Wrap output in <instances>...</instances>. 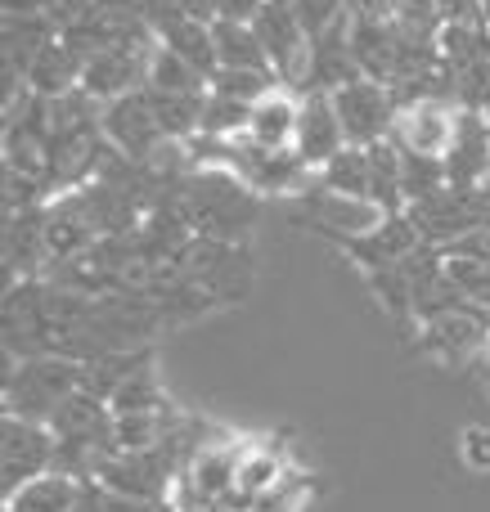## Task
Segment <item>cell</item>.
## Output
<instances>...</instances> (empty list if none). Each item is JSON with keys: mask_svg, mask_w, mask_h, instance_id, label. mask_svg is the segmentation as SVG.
<instances>
[{"mask_svg": "<svg viewBox=\"0 0 490 512\" xmlns=\"http://www.w3.org/2000/svg\"><path fill=\"white\" fill-rule=\"evenodd\" d=\"M81 391V364L68 355H36L18 360L5 355V414L50 423L54 409Z\"/></svg>", "mask_w": 490, "mask_h": 512, "instance_id": "1", "label": "cell"}, {"mask_svg": "<svg viewBox=\"0 0 490 512\" xmlns=\"http://www.w3.org/2000/svg\"><path fill=\"white\" fill-rule=\"evenodd\" d=\"M419 346L437 364H450V369L482 360L490 351V310L473 306V301H455V306L437 310L419 324Z\"/></svg>", "mask_w": 490, "mask_h": 512, "instance_id": "2", "label": "cell"}, {"mask_svg": "<svg viewBox=\"0 0 490 512\" xmlns=\"http://www.w3.org/2000/svg\"><path fill=\"white\" fill-rule=\"evenodd\" d=\"M54 454H59V441H54L50 423L5 414L0 418V495L14 499L23 486L50 477Z\"/></svg>", "mask_w": 490, "mask_h": 512, "instance_id": "3", "label": "cell"}, {"mask_svg": "<svg viewBox=\"0 0 490 512\" xmlns=\"http://www.w3.org/2000/svg\"><path fill=\"white\" fill-rule=\"evenodd\" d=\"M333 108H338V122H342V131H347V144H360V149H369V144H378V140H392L396 113H401L392 86H378V81H369V77L333 90Z\"/></svg>", "mask_w": 490, "mask_h": 512, "instance_id": "4", "label": "cell"}, {"mask_svg": "<svg viewBox=\"0 0 490 512\" xmlns=\"http://www.w3.org/2000/svg\"><path fill=\"white\" fill-rule=\"evenodd\" d=\"M252 27H257L261 45H266V54H270L275 81L288 90H302L306 72H311V36H306V27L297 23L293 5H266L257 18H252Z\"/></svg>", "mask_w": 490, "mask_h": 512, "instance_id": "5", "label": "cell"}, {"mask_svg": "<svg viewBox=\"0 0 490 512\" xmlns=\"http://www.w3.org/2000/svg\"><path fill=\"white\" fill-rule=\"evenodd\" d=\"M455 126H459V104L446 99H423V104H405L396 113L392 126V144L419 158H441L446 162L450 144H455Z\"/></svg>", "mask_w": 490, "mask_h": 512, "instance_id": "6", "label": "cell"}, {"mask_svg": "<svg viewBox=\"0 0 490 512\" xmlns=\"http://www.w3.org/2000/svg\"><path fill=\"white\" fill-rule=\"evenodd\" d=\"M99 126H104V140L113 144L122 158H131V162H149L153 149L167 140V135H162V126H158V117H153V104H149V95H144V90L104 104Z\"/></svg>", "mask_w": 490, "mask_h": 512, "instance_id": "7", "label": "cell"}, {"mask_svg": "<svg viewBox=\"0 0 490 512\" xmlns=\"http://www.w3.org/2000/svg\"><path fill=\"white\" fill-rule=\"evenodd\" d=\"M306 212H311L315 230L329 234L333 243L342 239H365V234H374L378 225L387 221V212L378 203H369V198H351V194H333V189H306Z\"/></svg>", "mask_w": 490, "mask_h": 512, "instance_id": "8", "label": "cell"}, {"mask_svg": "<svg viewBox=\"0 0 490 512\" xmlns=\"http://www.w3.org/2000/svg\"><path fill=\"white\" fill-rule=\"evenodd\" d=\"M338 248L347 252L351 261H360L365 274H378V270H396L405 256L419 252L423 234H419V225L410 221V212H396V216H387L374 234H365V239H342Z\"/></svg>", "mask_w": 490, "mask_h": 512, "instance_id": "9", "label": "cell"}, {"mask_svg": "<svg viewBox=\"0 0 490 512\" xmlns=\"http://www.w3.org/2000/svg\"><path fill=\"white\" fill-rule=\"evenodd\" d=\"M342 149H347V131L338 122L333 95H302V122H297L293 153L311 171H324Z\"/></svg>", "mask_w": 490, "mask_h": 512, "instance_id": "10", "label": "cell"}, {"mask_svg": "<svg viewBox=\"0 0 490 512\" xmlns=\"http://www.w3.org/2000/svg\"><path fill=\"white\" fill-rule=\"evenodd\" d=\"M450 189H482L490 185V117L459 108L455 144L446 153Z\"/></svg>", "mask_w": 490, "mask_h": 512, "instance_id": "11", "label": "cell"}, {"mask_svg": "<svg viewBox=\"0 0 490 512\" xmlns=\"http://www.w3.org/2000/svg\"><path fill=\"white\" fill-rule=\"evenodd\" d=\"M360 77H365V72H360L356 54H351V18L338 23L333 32L315 36L311 41V72H306L302 95H333V90L351 86V81H360Z\"/></svg>", "mask_w": 490, "mask_h": 512, "instance_id": "12", "label": "cell"}, {"mask_svg": "<svg viewBox=\"0 0 490 512\" xmlns=\"http://www.w3.org/2000/svg\"><path fill=\"white\" fill-rule=\"evenodd\" d=\"M297 122H302V99H297L288 86H275L266 99L252 104L248 140L266 153H288L297 140Z\"/></svg>", "mask_w": 490, "mask_h": 512, "instance_id": "13", "label": "cell"}, {"mask_svg": "<svg viewBox=\"0 0 490 512\" xmlns=\"http://www.w3.org/2000/svg\"><path fill=\"white\" fill-rule=\"evenodd\" d=\"M239 459L243 445L221 441V445H198V454L189 459V468L180 477L207 499V504H221V499L234 495V477H239Z\"/></svg>", "mask_w": 490, "mask_h": 512, "instance_id": "14", "label": "cell"}, {"mask_svg": "<svg viewBox=\"0 0 490 512\" xmlns=\"http://www.w3.org/2000/svg\"><path fill=\"white\" fill-rule=\"evenodd\" d=\"M81 72H86V59H81V54L59 36L54 45H45V50L36 54L32 68H27L23 77H27V90H32V95L59 99V95L81 90Z\"/></svg>", "mask_w": 490, "mask_h": 512, "instance_id": "15", "label": "cell"}, {"mask_svg": "<svg viewBox=\"0 0 490 512\" xmlns=\"http://www.w3.org/2000/svg\"><path fill=\"white\" fill-rule=\"evenodd\" d=\"M351 54H356L360 72L378 86H392L396 77V54H401V32L396 23H351Z\"/></svg>", "mask_w": 490, "mask_h": 512, "instance_id": "16", "label": "cell"}, {"mask_svg": "<svg viewBox=\"0 0 490 512\" xmlns=\"http://www.w3.org/2000/svg\"><path fill=\"white\" fill-rule=\"evenodd\" d=\"M216 63L230 72H270L275 77V68H270V54L266 45H261L257 27L252 23H216Z\"/></svg>", "mask_w": 490, "mask_h": 512, "instance_id": "17", "label": "cell"}, {"mask_svg": "<svg viewBox=\"0 0 490 512\" xmlns=\"http://www.w3.org/2000/svg\"><path fill=\"white\" fill-rule=\"evenodd\" d=\"M59 41V27L50 14H5V63L18 72L32 68L45 45Z\"/></svg>", "mask_w": 490, "mask_h": 512, "instance_id": "18", "label": "cell"}, {"mask_svg": "<svg viewBox=\"0 0 490 512\" xmlns=\"http://www.w3.org/2000/svg\"><path fill=\"white\" fill-rule=\"evenodd\" d=\"M144 364H153V346H135V351H113V355H99V360L81 364V391L99 400H113V391L122 387L131 373H140Z\"/></svg>", "mask_w": 490, "mask_h": 512, "instance_id": "19", "label": "cell"}, {"mask_svg": "<svg viewBox=\"0 0 490 512\" xmlns=\"http://www.w3.org/2000/svg\"><path fill=\"white\" fill-rule=\"evenodd\" d=\"M369 203H378L387 216L405 212V185H401V149L392 140L369 144Z\"/></svg>", "mask_w": 490, "mask_h": 512, "instance_id": "20", "label": "cell"}, {"mask_svg": "<svg viewBox=\"0 0 490 512\" xmlns=\"http://www.w3.org/2000/svg\"><path fill=\"white\" fill-rule=\"evenodd\" d=\"M212 27L216 23H194V18H180V23L162 27L158 41L167 45V50H176L185 63H194V68L212 81V72L221 68V63H216V32H212Z\"/></svg>", "mask_w": 490, "mask_h": 512, "instance_id": "21", "label": "cell"}, {"mask_svg": "<svg viewBox=\"0 0 490 512\" xmlns=\"http://www.w3.org/2000/svg\"><path fill=\"white\" fill-rule=\"evenodd\" d=\"M81 499V481L50 472V477L23 486L14 499H5V512H72Z\"/></svg>", "mask_w": 490, "mask_h": 512, "instance_id": "22", "label": "cell"}, {"mask_svg": "<svg viewBox=\"0 0 490 512\" xmlns=\"http://www.w3.org/2000/svg\"><path fill=\"white\" fill-rule=\"evenodd\" d=\"M284 481H288V468H284V459H279L275 450H261V445L243 450V459H239V477H234V490H239L243 499L261 504V499L275 495V490L284 486Z\"/></svg>", "mask_w": 490, "mask_h": 512, "instance_id": "23", "label": "cell"}, {"mask_svg": "<svg viewBox=\"0 0 490 512\" xmlns=\"http://www.w3.org/2000/svg\"><path fill=\"white\" fill-rule=\"evenodd\" d=\"M144 95H149L153 117H158L167 140H194V135L203 131L207 95H162V90H144Z\"/></svg>", "mask_w": 490, "mask_h": 512, "instance_id": "24", "label": "cell"}, {"mask_svg": "<svg viewBox=\"0 0 490 512\" xmlns=\"http://www.w3.org/2000/svg\"><path fill=\"white\" fill-rule=\"evenodd\" d=\"M144 90H162V95H207V77L194 63H185L176 50H167V45L158 41V50H153V59H149V81H144Z\"/></svg>", "mask_w": 490, "mask_h": 512, "instance_id": "25", "label": "cell"}, {"mask_svg": "<svg viewBox=\"0 0 490 512\" xmlns=\"http://www.w3.org/2000/svg\"><path fill=\"white\" fill-rule=\"evenodd\" d=\"M108 409H113L117 418H126V414H167L171 400H167V391H162V382L153 378V364H144L140 373H131V378L113 391Z\"/></svg>", "mask_w": 490, "mask_h": 512, "instance_id": "26", "label": "cell"}, {"mask_svg": "<svg viewBox=\"0 0 490 512\" xmlns=\"http://www.w3.org/2000/svg\"><path fill=\"white\" fill-rule=\"evenodd\" d=\"M401 185H405V207L428 203L432 194L450 189L446 162H441V158H419V153H405L401 149Z\"/></svg>", "mask_w": 490, "mask_h": 512, "instance_id": "27", "label": "cell"}, {"mask_svg": "<svg viewBox=\"0 0 490 512\" xmlns=\"http://www.w3.org/2000/svg\"><path fill=\"white\" fill-rule=\"evenodd\" d=\"M320 180H324V189H333V194L369 198V149L347 144V149L320 171Z\"/></svg>", "mask_w": 490, "mask_h": 512, "instance_id": "28", "label": "cell"}, {"mask_svg": "<svg viewBox=\"0 0 490 512\" xmlns=\"http://www.w3.org/2000/svg\"><path fill=\"white\" fill-rule=\"evenodd\" d=\"M279 81L270 77V72H230V68H216L212 81H207V90L221 99H234V104H257V99H266L270 90H275Z\"/></svg>", "mask_w": 490, "mask_h": 512, "instance_id": "29", "label": "cell"}, {"mask_svg": "<svg viewBox=\"0 0 490 512\" xmlns=\"http://www.w3.org/2000/svg\"><path fill=\"white\" fill-rule=\"evenodd\" d=\"M441 261H446V279L455 283L459 297L490 310V265L486 261H468V256H441Z\"/></svg>", "mask_w": 490, "mask_h": 512, "instance_id": "30", "label": "cell"}, {"mask_svg": "<svg viewBox=\"0 0 490 512\" xmlns=\"http://www.w3.org/2000/svg\"><path fill=\"white\" fill-rule=\"evenodd\" d=\"M293 14L315 41V36L333 32L338 23H347V0H293Z\"/></svg>", "mask_w": 490, "mask_h": 512, "instance_id": "31", "label": "cell"}, {"mask_svg": "<svg viewBox=\"0 0 490 512\" xmlns=\"http://www.w3.org/2000/svg\"><path fill=\"white\" fill-rule=\"evenodd\" d=\"M459 459L468 472H490V427L486 423H468L459 432Z\"/></svg>", "mask_w": 490, "mask_h": 512, "instance_id": "32", "label": "cell"}, {"mask_svg": "<svg viewBox=\"0 0 490 512\" xmlns=\"http://www.w3.org/2000/svg\"><path fill=\"white\" fill-rule=\"evenodd\" d=\"M347 18L351 23H392L396 5L392 0H347Z\"/></svg>", "mask_w": 490, "mask_h": 512, "instance_id": "33", "label": "cell"}, {"mask_svg": "<svg viewBox=\"0 0 490 512\" xmlns=\"http://www.w3.org/2000/svg\"><path fill=\"white\" fill-rule=\"evenodd\" d=\"M441 23H482V0H437Z\"/></svg>", "mask_w": 490, "mask_h": 512, "instance_id": "34", "label": "cell"}, {"mask_svg": "<svg viewBox=\"0 0 490 512\" xmlns=\"http://www.w3.org/2000/svg\"><path fill=\"white\" fill-rule=\"evenodd\" d=\"M266 5L270 0H216V14H221L225 23H252Z\"/></svg>", "mask_w": 490, "mask_h": 512, "instance_id": "35", "label": "cell"}, {"mask_svg": "<svg viewBox=\"0 0 490 512\" xmlns=\"http://www.w3.org/2000/svg\"><path fill=\"white\" fill-rule=\"evenodd\" d=\"M482 27L490 32V0H482Z\"/></svg>", "mask_w": 490, "mask_h": 512, "instance_id": "36", "label": "cell"}, {"mask_svg": "<svg viewBox=\"0 0 490 512\" xmlns=\"http://www.w3.org/2000/svg\"><path fill=\"white\" fill-rule=\"evenodd\" d=\"M486 387H490V351H486Z\"/></svg>", "mask_w": 490, "mask_h": 512, "instance_id": "37", "label": "cell"}, {"mask_svg": "<svg viewBox=\"0 0 490 512\" xmlns=\"http://www.w3.org/2000/svg\"><path fill=\"white\" fill-rule=\"evenodd\" d=\"M270 5H293V0H270Z\"/></svg>", "mask_w": 490, "mask_h": 512, "instance_id": "38", "label": "cell"}, {"mask_svg": "<svg viewBox=\"0 0 490 512\" xmlns=\"http://www.w3.org/2000/svg\"><path fill=\"white\" fill-rule=\"evenodd\" d=\"M392 5H401V0H392Z\"/></svg>", "mask_w": 490, "mask_h": 512, "instance_id": "39", "label": "cell"}]
</instances>
